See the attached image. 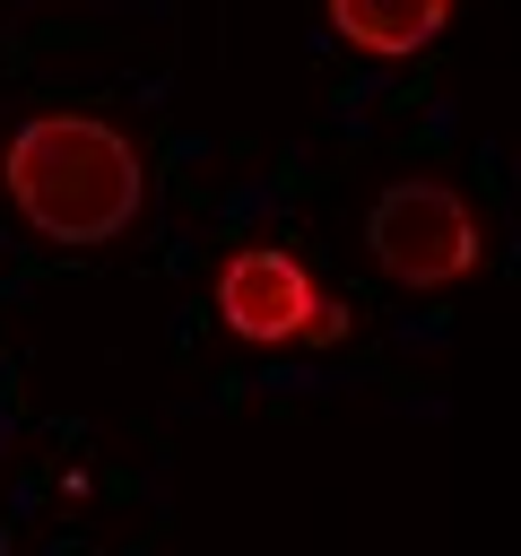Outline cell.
I'll return each mask as SVG.
<instances>
[{"label": "cell", "instance_id": "cell-1", "mask_svg": "<svg viewBox=\"0 0 521 556\" xmlns=\"http://www.w3.org/2000/svg\"><path fill=\"white\" fill-rule=\"evenodd\" d=\"M0 182L9 208L43 235V243H113L139 208H148V165L130 148V130H113L104 113H35L9 130L0 148Z\"/></svg>", "mask_w": 521, "mask_h": 556}, {"label": "cell", "instance_id": "cell-2", "mask_svg": "<svg viewBox=\"0 0 521 556\" xmlns=\"http://www.w3.org/2000/svg\"><path fill=\"white\" fill-rule=\"evenodd\" d=\"M365 243L399 287H452L478 269V217L452 182H391L365 217Z\"/></svg>", "mask_w": 521, "mask_h": 556}, {"label": "cell", "instance_id": "cell-3", "mask_svg": "<svg viewBox=\"0 0 521 556\" xmlns=\"http://www.w3.org/2000/svg\"><path fill=\"white\" fill-rule=\"evenodd\" d=\"M217 321L252 348H295V339H339L347 313L321 304V278L287 243H243L217 269Z\"/></svg>", "mask_w": 521, "mask_h": 556}, {"label": "cell", "instance_id": "cell-4", "mask_svg": "<svg viewBox=\"0 0 521 556\" xmlns=\"http://www.w3.org/2000/svg\"><path fill=\"white\" fill-rule=\"evenodd\" d=\"M330 26L373 61H408L452 26V0H330Z\"/></svg>", "mask_w": 521, "mask_h": 556}]
</instances>
